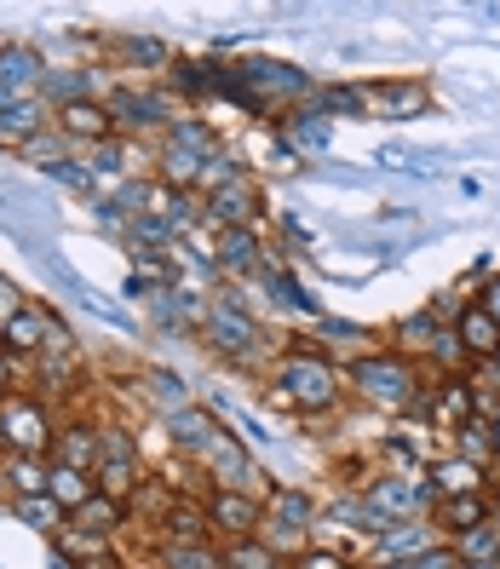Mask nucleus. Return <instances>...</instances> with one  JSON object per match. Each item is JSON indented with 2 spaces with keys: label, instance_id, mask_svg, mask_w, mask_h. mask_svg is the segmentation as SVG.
Here are the masks:
<instances>
[{
  "label": "nucleus",
  "instance_id": "nucleus-11",
  "mask_svg": "<svg viewBox=\"0 0 500 569\" xmlns=\"http://www.w3.org/2000/svg\"><path fill=\"white\" fill-rule=\"evenodd\" d=\"M213 271H219V288L230 282H248L259 277V264L271 259V242H264V224H237V230H213Z\"/></svg>",
  "mask_w": 500,
  "mask_h": 569
},
{
  "label": "nucleus",
  "instance_id": "nucleus-28",
  "mask_svg": "<svg viewBox=\"0 0 500 569\" xmlns=\"http://www.w3.org/2000/svg\"><path fill=\"white\" fill-rule=\"evenodd\" d=\"M259 282H264V293H271L277 306H288V311H299V317H311V322L322 317V306L306 293V282H299L288 264H282V248H277V242H271V259L259 264Z\"/></svg>",
  "mask_w": 500,
  "mask_h": 569
},
{
  "label": "nucleus",
  "instance_id": "nucleus-58",
  "mask_svg": "<svg viewBox=\"0 0 500 569\" xmlns=\"http://www.w3.org/2000/svg\"><path fill=\"white\" fill-rule=\"evenodd\" d=\"M489 368H494V380H500V351H494V357H489Z\"/></svg>",
  "mask_w": 500,
  "mask_h": 569
},
{
  "label": "nucleus",
  "instance_id": "nucleus-30",
  "mask_svg": "<svg viewBox=\"0 0 500 569\" xmlns=\"http://www.w3.org/2000/svg\"><path fill=\"white\" fill-rule=\"evenodd\" d=\"M306 340H311L317 351H328V357H346V362H351V357H362V351H374V333H369V328L340 322V317H328V311L311 322Z\"/></svg>",
  "mask_w": 500,
  "mask_h": 569
},
{
  "label": "nucleus",
  "instance_id": "nucleus-12",
  "mask_svg": "<svg viewBox=\"0 0 500 569\" xmlns=\"http://www.w3.org/2000/svg\"><path fill=\"white\" fill-rule=\"evenodd\" d=\"M161 431H167V455H173V460H202L230 426H224V415H219L213 403H190V409H179V415H167Z\"/></svg>",
  "mask_w": 500,
  "mask_h": 569
},
{
  "label": "nucleus",
  "instance_id": "nucleus-39",
  "mask_svg": "<svg viewBox=\"0 0 500 569\" xmlns=\"http://www.w3.org/2000/svg\"><path fill=\"white\" fill-rule=\"evenodd\" d=\"M454 558L466 563V569H478V563H500V512L494 518H483L478 529H466V535H454Z\"/></svg>",
  "mask_w": 500,
  "mask_h": 569
},
{
  "label": "nucleus",
  "instance_id": "nucleus-36",
  "mask_svg": "<svg viewBox=\"0 0 500 569\" xmlns=\"http://www.w3.org/2000/svg\"><path fill=\"white\" fill-rule=\"evenodd\" d=\"M454 333H460V346H466V357H472V362H489L500 351V322L483 306H466V317L454 322Z\"/></svg>",
  "mask_w": 500,
  "mask_h": 569
},
{
  "label": "nucleus",
  "instance_id": "nucleus-49",
  "mask_svg": "<svg viewBox=\"0 0 500 569\" xmlns=\"http://www.w3.org/2000/svg\"><path fill=\"white\" fill-rule=\"evenodd\" d=\"M98 460H144L139 431L127 420H98Z\"/></svg>",
  "mask_w": 500,
  "mask_h": 569
},
{
  "label": "nucleus",
  "instance_id": "nucleus-16",
  "mask_svg": "<svg viewBox=\"0 0 500 569\" xmlns=\"http://www.w3.org/2000/svg\"><path fill=\"white\" fill-rule=\"evenodd\" d=\"M52 132V104L47 98H18V92H0V150H29L36 139Z\"/></svg>",
  "mask_w": 500,
  "mask_h": 569
},
{
  "label": "nucleus",
  "instance_id": "nucleus-23",
  "mask_svg": "<svg viewBox=\"0 0 500 569\" xmlns=\"http://www.w3.org/2000/svg\"><path fill=\"white\" fill-rule=\"evenodd\" d=\"M208 299L213 293H202V288H167V293H156L150 299V322L161 328V333H202V322H208Z\"/></svg>",
  "mask_w": 500,
  "mask_h": 569
},
{
  "label": "nucleus",
  "instance_id": "nucleus-8",
  "mask_svg": "<svg viewBox=\"0 0 500 569\" xmlns=\"http://www.w3.org/2000/svg\"><path fill=\"white\" fill-rule=\"evenodd\" d=\"M58 420H63V415L47 403L41 391L0 397V449H7V455H47V460H52Z\"/></svg>",
  "mask_w": 500,
  "mask_h": 569
},
{
  "label": "nucleus",
  "instance_id": "nucleus-59",
  "mask_svg": "<svg viewBox=\"0 0 500 569\" xmlns=\"http://www.w3.org/2000/svg\"><path fill=\"white\" fill-rule=\"evenodd\" d=\"M478 569H500V563H478Z\"/></svg>",
  "mask_w": 500,
  "mask_h": 569
},
{
  "label": "nucleus",
  "instance_id": "nucleus-35",
  "mask_svg": "<svg viewBox=\"0 0 500 569\" xmlns=\"http://www.w3.org/2000/svg\"><path fill=\"white\" fill-rule=\"evenodd\" d=\"M144 478H150V472H144V460H98V466H92L98 495L121 500V507H132V495H139V483H144Z\"/></svg>",
  "mask_w": 500,
  "mask_h": 569
},
{
  "label": "nucleus",
  "instance_id": "nucleus-17",
  "mask_svg": "<svg viewBox=\"0 0 500 569\" xmlns=\"http://www.w3.org/2000/svg\"><path fill=\"white\" fill-rule=\"evenodd\" d=\"M369 116L420 121V116H431V87L420 76H380V81H369Z\"/></svg>",
  "mask_w": 500,
  "mask_h": 569
},
{
  "label": "nucleus",
  "instance_id": "nucleus-21",
  "mask_svg": "<svg viewBox=\"0 0 500 569\" xmlns=\"http://www.w3.org/2000/svg\"><path fill=\"white\" fill-rule=\"evenodd\" d=\"M52 132H58V139L70 144L76 156H87L92 144L116 139V121H110V110L98 104V98H87V104H63V110H52Z\"/></svg>",
  "mask_w": 500,
  "mask_h": 569
},
{
  "label": "nucleus",
  "instance_id": "nucleus-41",
  "mask_svg": "<svg viewBox=\"0 0 500 569\" xmlns=\"http://www.w3.org/2000/svg\"><path fill=\"white\" fill-rule=\"evenodd\" d=\"M47 495H52L58 507L76 518V512L87 507V500L98 495V483H92V472H81V466H58V460H52V483H47Z\"/></svg>",
  "mask_w": 500,
  "mask_h": 569
},
{
  "label": "nucleus",
  "instance_id": "nucleus-54",
  "mask_svg": "<svg viewBox=\"0 0 500 569\" xmlns=\"http://www.w3.org/2000/svg\"><path fill=\"white\" fill-rule=\"evenodd\" d=\"M414 569H466V563L454 558V547H449V541H438L431 552H420V558H414Z\"/></svg>",
  "mask_w": 500,
  "mask_h": 569
},
{
  "label": "nucleus",
  "instance_id": "nucleus-3",
  "mask_svg": "<svg viewBox=\"0 0 500 569\" xmlns=\"http://www.w3.org/2000/svg\"><path fill=\"white\" fill-rule=\"evenodd\" d=\"M196 346L219 357L224 368H271V357L282 351V346H271V328L259 322V311H248V299L237 288H213Z\"/></svg>",
  "mask_w": 500,
  "mask_h": 569
},
{
  "label": "nucleus",
  "instance_id": "nucleus-33",
  "mask_svg": "<svg viewBox=\"0 0 500 569\" xmlns=\"http://www.w3.org/2000/svg\"><path fill=\"white\" fill-rule=\"evenodd\" d=\"M483 518H494V500L489 495H454V500H438V512H431V523L443 529V541H454V535L478 529Z\"/></svg>",
  "mask_w": 500,
  "mask_h": 569
},
{
  "label": "nucleus",
  "instance_id": "nucleus-1",
  "mask_svg": "<svg viewBox=\"0 0 500 569\" xmlns=\"http://www.w3.org/2000/svg\"><path fill=\"white\" fill-rule=\"evenodd\" d=\"M264 391L277 397V403H288L299 420H328L346 409V368L333 362L328 351H317L306 333H288L282 351L271 357V368H264Z\"/></svg>",
  "mask_w": 500,
  "mask_h": 569
},
{
  "label": "nucleus",
  "instance_id": "nucleus-50",
  "mask_svg": "<svg viewBox=\"0 0 500 569\" xmlns=\"http://www.w3.org/2000/svg\"><path fill=\"white\" fill-rule=\"evenodd\" d=\"M150 558L161 569H224L219 563V541H202V547H150Z\"/></svg>",
  "mask_w": 500,
  "mask_h": 569
},
{
  "label": "nucleus",
  "instance_id": "nucleus-15",
  "mask_svg": "<svg viewBox=\"0 0 500 569\" xmlns=\"http://www.w3.org/2000/svg\"><path fill=\"white\" fill-rule=\"evenodd\" d=\"M110 87H116V70H110V63H52L41 98H47L52 110H63V104H87V98H98V104H104V92H110Z\"/></svg>",
  "mask_w": 500,
  "mask_h": 569
},
{
  "label": "nucleus",
  "instance_id": "nucleus-53",
  "mask_svg": "<svg viewBox=\"0 0 500 569\" xmlns=\"http://www.w3.org/2000/svg\"><path fill=\"white\" fill-rule=\"evenodd\" d=\"M23 306H29V293H23V282H12L7 271H0V328H7V322H12V317H18Z\"/></svg>",
  "mask_w": 500,
  "mask_h": 569
},
{
  "label": "nucleus",
  "instance_id": "nucleus-7",
  "mask_svg": "<svg viewBox=\"0 0 500 569\" xmlns=\"http://www.w3.org/2000/svg\"><path fill=\"white\" fill-rule=\"evenodd\" d=\"M230 70H237L242 92L259 104V116H277V121L299 104H311V92H317V76L288 58H237Z\"/></svg>",
  "mask_w": 500,
  "mask_h": 569
},
{
  "label": "nucleus",
  "instance_id": "nucleus-60",
  "mask_svg": "<svg viewBox=\"0 0 500 569\" xmlns=\"http://www.w3.org/2000/svg\"><path fill=\"white\" fill-rule=\"evenodd\" d=\"M0 489H7V472H0Z\"/></svg>",
  "mask_w": 500,
  "mask_h": 569
},
{
  "label": "nucleus",
  "instance_id": "nucleus-25",
  "mask_svg": "<svg viewBox=\"0 0 500 569\" xmlns=\"http://www.w3.org/2000/svg\"><path fill=\"white\" fill-rule=\"evenodd\" d=\"M52 306H47V299H29V306L7 322V328H0V346H7L12 357H23L29 368H36L41 362V351H47V333H52Z\"/></svg>",
  "mask_w": 500,
  "mask_h": 569
},
{
  "label": "nucleus",
  "instance_id": "nucleus-24",
  "mask_svg": "<svg viewBox=\"0 0 500 569\" xmlns=\"http://www.w3.org/2000/svg\"><path fill=\"white\" fill-rule=\"evenodd\" d=\"M213 541V523H208V507L202 500H173V507L161 512V523L150 529V547H202Z\"/></svg>",
  "mask_w": 500,
  "mask_h": 569
},
{
  "label": "nucleus",
  "instance_id": "nucleus-48",
  "mask_svg": "<svg viewBox=\"0 0 500 569\" xmlns=\"http://www.w3.org/2000/svg\"><path fill=\"white\" fill-rule=\"evenodd\" d=\"M426 375H472V357H466L454 328H438V340L426 351Z\"/></svg>",
  "mask_w": 500,
  "mask_h": 569
},
{
  "label": "nucleus",
  "instance_id": "nucleus-46",
  "mask_svg": "<svg viewBox=\"0 0 500 569\" xmlns=\"http://www.w3.org/2000/svg\"><path fill=\"white\" fill-rule=\"evenodd\" d=\"M219 563L224 569H288V558H277L259 535H242V541H219Z\"/></svg>",
  "mask_w": 500,
  "mask_h": 569
},
{
  "label": "nucleus",
  "instance_id": "nucleus-55",
  "mask_svg": "<svg viewBox=\"0 0 500 569\" xmlns=\"http://www.w3.org/2000/svg\"><path fill=\"white\" fill-rule=\"evenodd\" d=\"M472 306H483V311L500 322V277H483V288L472 293Z\"/></svg>",
  "mask_w": 500,
  "mask_h": 569
},
{
  "label": "nucleus",
  "instance_id": "nucleus-56",
  "mask_svg": "<svg viewBox=\"0 0 500 569\" xmlns=\"http://www.w3.org/2000/svg\"><path fill=\"white\" fill-rule=\"evenodd\" d=\"M489 426H494V466H500V409H494V420H489Z\"/></svg>",
  "mask_w": 500,
  "mask_h": 569
},
{
  "label": "nucleus",
  "instance_id": "nucleus-27",
  "mask_svg": "<svg viewBox=\"0 0 500 569\" xmlns=\"http://www.w3.org/2000/svg\"><path fill=\"white\" fill-rule=\"evenodd\" d=\"M426 483L438 489V500H454V495H489L494 489V472L489 466H472L460 455H438L426 466Z\"/></svg>",
  "mask_w": 500,
  "mask_h": 569
},
{
  "label": "nucleus",
  "instance_id": "nucleus-57",
  "mask_svg": "<svg viewBox=\"0 0 500 569\" xmlns=\"http://www.w3.org/2000/svg\"><path fill=\"white\" fill-rule=\"evenodd\" d=\"M127 569H161V563H156V558H144V563H127Z\"/></svg>",
  "mask_w": 500,
  "mask_h": 569
},
{
  "label": "nucleus",
  "instance_id": "nucleus-34",
  "mask_svg": "<svg viewBox=\"0 0 500 569\" xmlns=\"http://www.w3.org/2000/svg\"><path fill=\"white\" fill-rule=\"evenodd\" d=\"M0 472H7V500L12 495H47L52 460L47 455H0Z\"/></svg>",
  "mask_w": 500,
  "mask_h": 569
},
{
  "label": "nucleus",
  "instance_id": "nucleus-40",
  "mask_svg": "<svg viewBox=\"0 0 500 569\" xmlns=\"http://www.w3.org/2000/svg\"><path fill=\"white\" fill-rule=\"evenodd\" d=\"M167 87H173L179 104H202V98H213V58H179L173 76H167Z\"/></svg>",
  "mask_w": 500,
  "mask_h": 569
},
{
  "label": "nucleus",
  "instance_id": "nucleus-45",
  "mask_svg": "<svg viewBox=\"0 0 500 569\" xmlns=\"http://www.w3.org/2000/svg\"><path fill=\"white\" fill-rule=\"evenodd\" d=\"M242 173H253V167L237 156V150H230V144H219L208 161H202V179H196V196H202V202H208V196L213 190H224V184H237Z\"/></svg>",
  "mask_w": 500,
  "mask_h": 569
},
{
  "label": "nucleus",
  "instance_id": "nucleus-10",
  "mask_svg": "<svg viewBox=\"0 0 500 569\" xmlns=\"http://www.w3.org/2000/svg\"><path fill=\"white\" fill-rule=\"evenodd\" d=\"M196 466L208 472V483H213V489H242V495H259V500L277 489L271 478H264L259 455L248 449V438H237V431H224V438H219L202 460H196Z\"/></svg>",
  "mask_w": 500,
  "mask_h": 569
},
{
  "label": "nucleus",
  "instance_id": "nucleus-6",
  "mask_svg": "<svg viewBox=\"0 0 500 569\" xmlns=\"http://www.w3.org/2000/svg\"><path fill=\"white\" fill-rule=\"evenodd\" d=\"M317 529H322V500L306 483H277L271 495H264L259 541L277 558H299L306 547H317Z\"/></svg>",
  "mask_w": 500,
  "mask_h": 569
},
{
  "label": "nucleus",
  "instance_id": "nucleus-22",
  "mask_svg": "<svg viewBox=\"0 0 500 569\" xmlns=\"http://www.w3.org/2000/svg\"><path fill=\"white\" fill-rule=\"evenodd\" d=\"M47 52L36 41H0V92H18V98H41L47 87Z\"/></svg>",
  "mask_w": 500,
  "mask_h": 569
},
{
  "label": "nucleus",
  "instance_id": "nucleus-31",
  "mask_svg": "<svg viewBox=\"0 0 500 569\" xmlns=\"http://www.w3.org/2000/svg\"><path fill=\"white\" fill-rule=\"evenodd\" d=\"M277 132L299 150V156H322L328 144H333V121L317 110V104H299V110H288L282 121H277Z\"/></svg>",
  "mask_w": 500,
  "mask_h": 569
},
{
  "label": "nucleus",
  "instance_id": "nucleus-37",
  "mask_svg": "<svg viewBox=\"0 0 500 569\" xmlns=\"http://www.w3.org/2000/svg\"><path fill=\"white\" fill-rule=\"evenodd\" d=\"M7 512H12L23 529H41L47 541H52V535H58L63 523H70V512H63L52 495H12V500H7Z\"/></svg>",
  "mask_w": 500,
  "mask_h": 569
},
{
  "label": "nucleus",
  "instance_id": "nucleus-19",
  "mask_svg": "<svg viewBox=\"0 0 500 569\" xmlns=\"http://www.w3.org/2000/svg\"><path fill=\"white\" fill-rule=\"evenodd\" d=\"M104 52H110V70H127V76H173L179 52L167 47L161 36H104Z\"/></svg>",
  "mask_w": 500,
  "mask_h": 569
},
{
  "label": "nucleus",
  "instance_id": "nucleus-2",
  "mask_svg": "<svg viewBox=\"0 0 500 569\" xmlns=\"http://www.w3.org/2000/svg\"><path fill=\"white\" fill-rule=\"evenodd\" d=\"M346 391L362 397V403L380 409V415H414L420 420L431 375H426V362L391 351V346H374V351H362V357L346 362Z\"/></svg>",
  "mask_w": 500,
  "mask_h": 569
},
{
  "label": "nucleus",
  "instance_id": "nucleus-5",
  "mask_svg": "<svg viewBox=\"0 0 500 569\" xmlns=\"http://www.w3.org/2000/svg\"><path fill=\"white\" fill-rule=\"evenodd\" d=\"M219 144H224L219 127L184 110V116L150 144V179L167 184V190H196V179H202V161H208Z\"/></svg>",
  "mask_w": 500,
  "mask_h": 569
},
{
  "label": "nucleus",
  "instance_id": "nucleus-20",
  "mask_svg": "<svg viewBox=\"0 0 500 569\" xmlns=\"http://www.w3.org/2000/svg\"><path fill=\"white\" fill-rule=\"evenodd\" d=\"M443 541V529L431 518H414V523H391L380 541H369V569H386V563H414L420 552H431Z\"/></svg>",
  "mask_w": 500,
  "mask_h": 569
},
{
  "label": "nucleus",
  "instance_id": "nucleus-47",
  "mask_svg": "<svg viewBox=\"0 0 500 569\" xmlns=\"http://www.w3.org/2000/svg\"><path fill=\"white\" fill-rule=\"evenodd\" d=\"M127 248L132 253H167V248H179V237H173V224H167V219L139 213V219H127Z\"/></svg>",
  "mask_w": 500,
  "mask_h": 569
},
{
  "label": "nucleus",
  "instance_id": "nucleus-38",
  "mask_svg": "<svg viewBox=\"0 0 500 569\" xmlns=\"http://www.w3.org/2000/svg\"><path fill=\"white\" fill-rule=\"evenodd\" d=\"M70 523H76V529H87V535H104V541H121V529H132L127 507H121V500H110V495H92Z\"/></svg>",
  "mask_w": 500,
  "mask_h": 569
},
{
  "label": "nucleus",
  "instance_id": "nucleus-29",
  "mask_svg": "<svg viewBox=\"0 0 500 569\" xmlns=\"http://www.w3.org/2000/svg\"><path fill=\"white\" fill-rule=\"evenodd\" d=\"M52 460H58V466H81V472H92V466H98V420H92V415H63V420H58Z\"/></svg>",
  "mask_w": 500,
  "mask_h": 569
},
{
  "label": "nucleus",
  "instance_id": "nucleus-18",
  "mask_svg": "<svg viewBox=\"0 0 500 569\" xmlns=\"http://www.w3.org/2000/svg\"><path fill=\"white\" fill-rule=\"evenodd\" d=\"M208 523H213V541H242V535H259L264 523V500L242 495V489H208Z\"/></svg>",
  "mask_w": 500,
  "mask_h": 569
},
{
  "label": "nucleus",
  "instance_id": "nucleus-51",
  "mask_svg": "<svg viewBox=\"0 0 500 569\" xmlns=\"http://www.w3.org/2000/svg\"><path fill=\"white\" fill-rule=\"evenodd\" d=\"M288 569H357V558L346 552V547H306L299 558H288Z\"/></svg>",
  "mask_w": 500,
  "mask_h": 569
},
{
  "label": "nucleus",
  "instance_id": "nucleus-9",
  "mask_svg": "<svg viewBox=\"0 0 500 569\" xmlns=\"http://www.w3.org/2000/svg\"><path fill=\"white\" fill-rule=\"evenodd\" d=\"M362 500L386 518V523H414L438 512V489L426 483V472H374Z\"/></svg>",
  "mask_w": 500,
  "mask_h": 569
},
{
  "label": "nucleus",
  "instance_id": "nucleus-42",
  "mask_svg": "<svg viewBox=\"0 0 500 569\" xmlns=\"http://www.w3.org/2000/svg\"><path fill=\"white\" fill-rule=\"evenodd\" d=\"M431 340H438V322H431L426 306H420L414 317H397V322H391V351H403V357H414V362H426Z\"/></svg>",
  "mask_w": 500,
  "mask_h": 569
},
{
  "label": "nucleus",
  "instance_id": "nucleus-13",
  "mask_svg": "<svg viewBox=\"0 0 500 569\" xmlns=\"http://www.w3.org/2000/svg\"><path fill=\"white\" fill-rule=\"evenodd\" d=\"M478 415V386L472 375H431V391H426V409L420 420H431V431H443V438H454V431Z\"/></svg>",
  "mask_w": 500,
  "mask_h": 569
},
{
  "label": "nucleus",
  "instance_id": "nucleus-4",
  "mask_svg": "<svg viewBox=\"0 0 500 569\" xmlns=\"http://www.w3.org/2000/svg\"><path fill=\"white\" fill-rule=\"evenodd\" d=\"M104 110L116 121V139H127V144H156L184 116V104L173 98L167 81H116L104 92Z\"/></svg>",
  "mask_w": 500,
  "mask_h": 569
},
{
  "label": "nucleus",
  "instance_id": "nucleus-32",
  "mask_svg": "<svg viewBox=\"0 0 500 569\" xmlns=\"http://www.w3.org/2000/svg\"><path fill=\"white\" fill-rule=\"evenodd\" d=\"M311 104L328 121H362V116H369V81H317Z\"/></svg>",
  "mask_w": 500,
  "mask_h": 569
},
{
  "label": "nucleus",
  "instance_id": "nucleus-44",
  "mask_svg": "<svg viewBox=\"0 0 500 569\" xmlns=\"http://www.w3.org/2000/svg\"><path fill=\"white\" fill-rule=\"evenodd\" d=\"M380 460H386V472H426L438 455H426L414 431H386V438H380Z\"/></svg>",
  "mask_w": 500,
  "mask_h": 569
},
{
  "label": "nucleus",
  "instance_id": "nucleus-43",
  "mask_svg": "<svg viewBox=\"0 0 500 569\" xmlns=\"http://www.w3.org/2000/svg\"><path fill=\"white\" fill-rule=\"evenodd\" d=\"M449 455H460V460H472V466H489L494 472V426L483 420V415H472L454 438H449Z\"/></svg>",
  "mask_w": 500,
  "mask_h": 569
},
{
  "label": "nucleus",
  "instance_id": "nucleus-14",
  "mask_svg": "<svg viewBox=\"0 0 500 569\" xmlns=\"http://www.w3.org/2000/svg\"><path fill=\"white\" fill-rule=\"evenodd\" d=\"M237 224H264V184H259V173H242L237 184L213 190L202 202V230H237Z\"/></svg>",
  "mask_w": 500,
  "mask_h": 569
},
{
  "label": "nucleus",
  "instance_id": "nucleus-52",
  "mask_svg": "<svg viewBox=\"0 0 500 569\" xmlns=\"http://www.w3.org/2000/svg\"><path fill=\"white\" fill-rule=\"evenodd\" d=\"M29 375H36V368H29L23 357H12L7 346H0V397H12V391H29Z\"/></svg>",
  "mask_w": 500,
  "mask_h": 569
},
{
  "label": "nucleus",
  "instance_id": "nucleus-26",
  "mask_svg": "<svg viewBox=\"0 0 500 569\" xmlns=\"http://www.w3.org/2000/svg\"><path fill=\"white\" fill-rule=\"evenodd\" d=\"M132 391H144V403H150V409H156L161 420L196 403V391H190V380L179 375V368H161V362L139 368V375H132Z\"/></svg>",
  "mask_w": 500,
  "mask_h": 569
}]
</instances>
